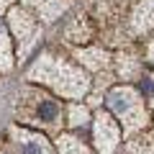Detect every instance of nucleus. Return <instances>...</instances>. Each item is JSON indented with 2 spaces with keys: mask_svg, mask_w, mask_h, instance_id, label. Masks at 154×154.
<instances>
[{
  "mask_svg": "<svg viewBox=\"0 0 154 154\" xmlns=\"http://www.w3.org/2000/svg\"><path fill=\"white\" fill-rule=\"evenodd\" d=\"M108 108L113 110L131 131L144 128L149 123V113H146V108H144V98L134 88H126V85L113 88L108 93Z\"/></svg>",
  "mask_w": 154,
  "mask_h": 154,
  "instance_id": "f257e3e1",
  "label": "nucleus"
},
{
  "mask_svg": "<svg viewBox=\"0 0 154 154\" xmlns=\"http://www.w3.org/2000/svg\"><path fill=\"white\" fill-rule=\"evenodd\" d=\"M118 139H121V131H118V123L105 113H98L95 118V141H98V152L100 154H113L116 146H118Z\"/></svg>",
  "mask_w": 154,
  "mask_h": 154,
  "instance_id": "f03ea898",
  "label": "nucleus"
},
{
  "mask_svg": "<svg viewBox=\"0 0 154 154\" xmlns=\"http://www.w3.org/2000/svg\"><path fill=\"white\" fill-rule=\"evenodd\" d=\"M11 21H13V31H16L18 41H21V54L28 49V46L36 44L38 38V28H36V21L31 16H26L23 11H11Z\"/></svg>",
  "mask_w": 154,
  "mask_h": 154,
  "instance_id": "7ed1b4c3",
  "label": "nucleus"
},
{
  "mask_svg": "<svg viewBox=\"0 0 154 154\" xmlns=\"http://www.w3.org/2000/svg\"><path fill=\"white\" fill-rule=\"evenodd\" d=\"M59 116H62V110H59V103H57V100L38 98V103H36V118L44 123V126H59Z\"/></svg>",
  "mask_w": 154,
  "mask_h": 154,
  "instance_id": "20e7f679",
  "label": "nucleus"
},
{
  "mask_svg": "<svg viewBox=\"0 0 154 154\" xmlns=\"http://www.w3.org/2000/svg\"><path fill=\"white\" fill-rule=\"evenodd\" d=\"M139 72H141V67H139V62L134 57H128V54L118 57V75L123 80H134V77H139Z\"/></svg>",
  "mask_w": 154,
  "mask_h": 154,
  "instance_id": "39448f33",
  "label": "nucleus"
},
{
  "mask_svg": "<svg viewBox=\"0 0 154 154\" xmlns=\"http://www.w3.org/2000/svg\"><path fill=\"white\" fill-rule=\"evenodd\" d=\"M154 26V0H146L136 13V28L139 31H146Z\"/></svg>",
  "mask_w": 154,
  "mask_h": 154,
  "instance_id": "423d86ee",
  "label": "nucleus"
},
{
  "mask_svg": "<svg viewBox=\"0 0 154 154\" xmlns=\"http://www.w3.org/2000/svg\"><path fill=\"white\" fill-rule=\"evenodd\" d=\"M23 154H51L49 152V144L44 141V139H38V136H26L21 144Z\"/></svg>",
  "mask_w": 154,
  "mask_h": 154,
  "instance_id": "0eeeda50",
  "label": "nucleus"
},
{
  "mask_svg": "<svg viewBox=\"0 0 154 154\" xmlns=\"http://www.w3.org/2000/svg\"><path fill=\"white\" fill-rule=\"evenodd\" d=\"M59 149H62V154H90L88 149H85L82 141H75L72 136L59 139Z\"/></svg>",
  "mask_w": 154,
  "mask_h": 154,
  "instance_id": "6e6552de",
  "label": "nucleus"
},
{
  "mask_svg": "<svg viewBox=\"0 0 154 154\" xmlns=\"http://www.w3.org/2000/svg\"><path fill=\"white\" fill-rule=\"evenodd\" d=\"M139 88H141V95H144V98L152 100V108H154V75H144L141 82H139Z\"/></svg>",
  "mask_w": 154,
  "mask_h": 154,
  "instance_id": "1a4fd4ad",
  "label": "nucleus"
},
{
  "mask_svg": "<svg viewBox=\"0 0 154 154\" xmlns=\"http://www.w3.org/2000/svg\"><path fill=\"white\" fill-rule=\"evenodd\" d=\"M69 121H72V126H82V123L88 121V110H85V108H77V105H72V110H69Z\"/></svg>",
  "mask_w": 154,
  "mask_h": 154,
  "instance_id": "9d476101",
  "label": "nucleus"
},
{
  "mask_svg": "<svg viewBox=\"0 0 154 154\" xmlns=\"http://www.w3.org/2000/svg\"><path fill=\"white\" fill-rule=\"evenodd\" d=\"M0 54L11 62V46H8V36H5V28L3 26H0Z\"/></svg>",
  "mask_w": 154,
  "mask_h": 154,
  "instance_id": "9b49d317",
  "label": "nucleus"
},
{
  "mask_svg": "<svg viewBox=\"0 0 154 154\" xmlns=\"http://www.w3.org/2000/svg\"><path fill=\"white\" fill-rule=\"evenodd\" d=\"M146 59H149V64L154 67V38L146 41Z\"/></svg>",
  "mask_w": 154,
  "mask_h": 154,
  "instance_id": "f8f14e48",
  "label": "nucleus"
}]
</instances>
